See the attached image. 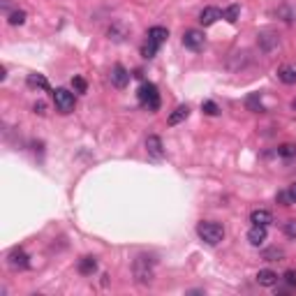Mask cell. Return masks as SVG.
I'll use <instances>...</instances> for the list:
<instances>
[{
  "instance_id": "obj_21",
  "label": "cell",
  "mask_w": 296,
  "mask_h": 296,
  "mask_svg": "<svg viewBox=\"0 0 296 296\" xmlns=\"http://www.w3.org/2000/svg\"><path fill=\"white\" fill-rule=\"evenodd\" d=\"M7 21H10V26H23L26 23V12L23 10H14L7 14Z\"/></svg>"
},
{
  "instance_id": "obj_31",
  "label": "cell",
  "mask_w": 296,
  "mask_h": 296,
  "mask_svg": "<svg viewBox=\"0 0 296 296\" xmlns=\"http://www.w3.org/2000/svg\"><path fill=\"white\" fill-rule=\"evenodd\" d=\"M33 111H35V114H39V116H44V114H46V105L39 100V102H35V105H33Z\"/></svg>"
},
{
  "instance_id": "obj_17",
  "label": "cell",
  "mask_w": 296,
  "mask_h": 296,
  "mask_svg": "<svg viewBox=\"0 0 296 296\" xmlns=\"http://www.w3.org/2000/svg\"><path fill=\"white\" fill-rule=\"evenodd\" d=\"M245 109L253 111V114H262V111H266V109H264V105H262L259 93H250V95H248V97H245Z\"/></svg>"
},
{
  "instance_id": "obj_27",
  "label": "cell",
  "mask_w": 296,
  "mask_h": 296,
  "mask_svg": "<svg viewBox=\"0 0 296 296\" xmlns=\"http://www.w3.org/2000/svg\"><path fill=\"white\" fill-rule=\"evenodd\" d=\"M275 202H278V204H282V206H291L289 190H282V192H278V197H275Z\"/></svg>"
},
{
  "instance_id": "obj_24",
  "label": "cell",
  "mask_w": 296,
  "mask_h": 296,
  "mask_svg": "<svg viewBox=\"0 0 296 296\" xmlns=\"http://www.w3.org/2000/svg\"><path fill=\"white\" fill-rule=\"evenodd\" d=\"M155 54H158V44H153V42H148L146 39V44L141 46V56L151 61V58H155Z\"/></svg>"
},
{
  "instance_id": "obj_19",
  "label": "cell",
  "mask_w": 296,
  "mask_h": 296,
  "mask_svg": "<svg viewBox=\"0 0 296 296\" xmlns=\"http://www.w3.org/2000/svg\"><path fill=\"white\" fill-rule=\"evenodd\" d=\"M26 83L30 88H39V90H49V81H46V77L44 74H28V79H26Z\"/></svg>"
},
{
  "instance_id": "obj_1",
  "label": "cell",
  "mask_w": 296,
  "mask_h": 296,
  "mask_svg": "<svg viewBox=\"0 0 296 296\" xmlns=\"http://www.w3.org/2000/svg\"><path fill=\"white\" fill-rule=\"evenodd\" d=\"M132 273L139 285H151L155 278V259L151 255H139L132 264Z\"/></svg>"
},
{
  "instance_id": "obj_22",
  "label": "cell",
  "mask_w": 296,
  "mask_h": 296,
  "mask_svg": "<svg viewBox=\"0 0 296 296\" xmlns=\"http://www.w3.org/2000/svg\"><path fill=\"white\" fill-rule=\"evenodd\" d=\"M238 14H241V7H238V5H229L225 12H222V19H227L229 23H236V21H238Z\"/></svg>"
},
{
  "instance_id": "obj_13",
  "label": "cell",
  "mask_w": 296,
  "mask_h": 296,
  "mask_svg": "<svg viewBox=\"0 0 296 296\" xmlns=\"http://www.w3.org/2000/svg\"><path fill=\"white\" fill-rule=\"evenodd\" d=\"M148 42H153V44H162V42H167V37H169V30L167 28H162V26H153V28H148Z\"/></svg>"
},
{
  "instance_id": "obj_14",
  "label": "cell",
  "mask_w": 296,
  "mask_h": 296,
  "mask_svg": "<svg viewBox=\"0 0 296 296\" xmlns=\"http://www.w3.org/2000/svg\"><path fill=\"white\" fill-rule=\"evenodd\" d=\"M278 79L282 83H296V63H287L278 70Z\"/></svg>"
},
{
  "instance_id": "obj_18",
  "label": "cell",
  "mask_w": 296,
  "mask_h": 296,
  "mask_svg": "<svg viewBox=\"0 0 296 296\" xmlns=\"http://www.w3.org/2000/svg\"><path fill=\"white\" fill-rule=\"evenodd\" d=\"M97 271V262L95 257H81L79 259V273L81 275H93Z\"/></svg>"
},
{
  "instance_id": "obj_26",
  "label": "cell",
  "mask_w": 296,
  "mask_h": 296,
  "mask_svg": "<svg viewBox=\"0 0 296 296\" xmlns=\"http://www.w3.org/2000/svg\"><path fill=\"white\" fill-rule=\"evenodd\" d=\"M202 111L206 116H218L220 114V109H218V105L215 102H211V100H206V102H202Z\"/></svg>"
},
{
  "instance_id": "obj_4",
  "label": "cell",
  "mask_w": 296,
  "mask_h": 296,
  "mask_svg": "<svg viewBox=\"0 0 296 296\" xmlns=\"http://www.w3.org/2000/svg\"><path fill=\"white\" fill-rule=\"evenodd\" d=\"M54 102H56V109L61 111V114H72V111H74V105H77L74 93H70L67 88H56Z\"/></svg>"
},
{
  "instance_id": "obj_33",
  "label": "cell",
  "mask_w": 296,
  "mask_h": 296,
  "mask_svg": "<svg viewBox=\"0 0 296 296\" xmlns=\"http://www.w3.org/2000/svg\"><path fill=\"white\" fill-rule=\"evenodd\" d=\"M10 0H3V12H10Z\"/></svg>"
},
{
  "instance_id": "obj_28",
  "label": "cell",
  "mask_w": 296,
  "mask_h": 296,
  "mask_svg": "<svg viewBox=\"0 0 296 296\" xmlns=\"http://www.w3.org/2000/svg\"><path fill=\"white\" fill-rule=\"evenodd\" d=\"M72 86H74V90H77V93H86V81H83L81 77H74L72 79Z\"/></svg>"
},
{
  "instance_id": "obj_8",
  "label": "cell",
  "mask_w": 296,
  "mask_h": 296,
  "mask_svg": "<svg viewBox=\"0 0 296 296\" xmlns=\"http://www.w3.org/2000/svg\"><path fill=\"white\" fill-rule=\"evenodd\" d=\"M111 83L116 88H125L130 83V72L123 65H114V70H111Z\"/></svg>"
},
{
  "instance_id": "obj_5",
  "label": "cell",
  "mask_w": 296,
  "mask_h": 296,
  "mask_svg": "<svg viewBox=\"0 0 296 296\" xmlns=\"http://www.w3.org/2000/svg\"><path fill=\"white\" fill-rule=\"evenodd\" d=\"M28 259H30V257L23 253L21 248H14V250L7 255V264H10V269H12V271H26V269H28V264H30Z\"/></svg>"
},
{
  "instance_id": "obj_12",
  "label": "cell",
  "mask_w": 296,
  "mask_h": 296,
  "mask_svg": "<svg viewBox=\"0 0 296 296\" xmlns=\"http://www.w3.org/2000/svg\"><path fill=\"white\" fill-rule=\"evenodd\" d=\"M107 35H109L111 42H123V39L127 37V26L121 21H116L109 26V30H107Z\"/></svg>"
},
{
  "instance_id": "obj_34",
  "label": "cell",
  "mask_w": 296,
  "mask_h": 296,
  "mask_svg": "<svg viewBox=\"0 0 296 296\" xmlns=\"http://www.w3.org/2000/svg\"><path fill=\"white\" fill-rule=\"evenodd\" d=\"M291 109H294V111H296V97H294V100H291Z\"/></svg>"
},
{
  "instance_id": "obj_29",
  "label": "cell",
  "mask_w": 296,
  "mask_h": 296,
  "mask_svg": "<svg viewBox=\"0 0 296 296\" xmlns=\"http://www.w3.org/2000/svg\"><path fill=\"white\" fill-rule=\"evenodd\" d=\"M285 234L289 238H296V220H287L285 222Z\"/></svg>"
},
{
  "instance_id": "obj_9",
  "label": "cell",
  "mask_w": 296,
  "mask_h": 296,
  "mask_svg": "<svg viewBox=\"0 0 296 296\" xmlns=\"http://www.w3.org/2000/svg\"><path fill=\"white\" fill-rule=\"evenodd\" d=\"M218 19H222V12H220L218 7H204V10L199 12V23H202V26H213Z\"/></svg>"
},
{
  "instance_id": "obj_15",
  "label": "cell",
  "mask_w": 296,
  "mask_h": 296,
  "mask_svg": "<svg viewBox=\"0 0 296 296\" xmlns=\"http://www.w3.org/2000/svg\"><path fill=\"white\" fill-rule=\"evenodd\" d=\"M187 116H190V107L187 105H181V107H176L174 111L169 114V125H178V123H183V121H187Z\"/></svg>"
},
{
  "instance_id": "obj_16",
  "label": "cell",
  "mask_w": 296,
  "mask_h": 296,
  "mask_svg": "<svg viewBox=\"0 0 296 296\" xmlns=\"http://www.w3.org/2000/svg\"><path fill=\"white\" fill-rule=\"evenodd\" d=\"M257 282L262 287H273V285H278V273L271 269H262L257 273Z\"/></svg>"
},
{
  "instance_id": "obj_30",
  "label": "cell",
  "mask_w": 296,
  "mask_h": 296,
  "mask_svg": "<svg viewBox=\"0 0 296 296\" xmlns=\"http://www.w3.org/2000/svg\"><path fill=\"white\" fill-rule=\"evenodd\" d=\"M282 278H285V282H287L289 287H296V271H291V269H289L285 275H282Z\"/></svg>"
},
{
  "instance_id": "obj_10",
  "label": "cell",
  "mask_w": 296,
  "mask_h": 296,
  "mask_svg": "<svg viewBox=\"0 0 296 296\" xmlns=\"http://www.w3.org/2000/svg\"><path fill=\"white\" fill-rule=\"evenodd\" d=\"M248 241H250V245H255V248L264 245V243H266V227L253 225L250 231H248Z\"/></svg>"
},
{
  "instance_id": "obj_11",
  "label": "cell",
  "mask_w": 296,
  "mask_h": 296,
  "mask_svg": "<svg viewBox=\"0 0 296 296\" xmlns=\"http://www.w3.org/2000/svg\"><path fill=\"white\" fill-rule=\"evenodd\" d=\"M250 222H253V225H259V227H269L271 222H273V215L266 209H257L250 213Z\"/></svg>"
},
{
  "instance_id": "obj_20",
  "label": "cell",
  "mask_w": 296,
  "mask_h": 296,
  "mask_svg": "<svg viewBox=\"0 0 296 296\" xmlns=\"http://www.w3.org/2000/svg\"><path fill=\"white\" fill-rule=\"evenodd\" d=\"M259 44H262L264 51H273L275 46L280 44V39L275 37L273 33H262V35H259Z\"/></svg>"
},
{
  "instance_id": "obj_3",
  "label": "cell",
  "mask_w": 296,
  "mask_h": 296,
  "mask_svg": "<svg viewBox=\"0 0 296 296\" xmlns=\"http://www.w3.org/2000/svg\"><path fill=\"white\" fill-rule=\"evenodd\" d=\"M197 234L204 243H209V245H218L222 238H225V229L222 225L218 222H199L197 225Z\"/></svg>"
},
{
  "instance_id": "obj_32",
  "label": "cell",
  "mask_w": 296,
  "mask_h": 296,
  "mask_svg": "<svg viewBox=\"0 0 296 296\" xmlns=\"http://www.w3.org/2000/svg\"><path fill=\"white\" fill-rule=\"evenodd\" d=\"M289 197H291V204H296V183L289 185Z\"/></svg>"
},
{
  "instance_id": "obj_6",
  "label": "cell",
  "mask_w": 296,
  "mask_h": 296,
  "mask_svg": "<svg viewBox=\"0 0 296 296\" xmlns=\"http://www.w3.org/2000/svg\"><path fill=\"white\" fill-rule=\"evenodd\" d=\"M183 44H185V49H190V51H199L204 46V33L190 28V30L183 33Z\"/></svg>"
},
{
  "instance_id": "obj_2",
  "label": "cell",
  "mask_w": 296,
  "mask_h": 296,
  "mask_svg": "<svg viewBox=\"0 0 296 296\" xmlns=\"http://www.w3.org/2000/svg\"><path fill=\"white\" fill-rule=\"evenodd\" d=\"M137 97L148 111H158L160 109V93H158V86L151 81H143L137 90Z\"/></svg>"
},
{
  "instance_id": "obj_7",
  "label": "cell",
  "mask_w": 296,
  "mask_h": 296,
  "mask_svg": "<svg viewBox=\"0 0 296 296\" xmlns=\"http://www.w3.org/2000/svg\"><path fill=\"white\" fill-rule=\"evenodd\" d=\"M146 151H148V155L155 160L165 158V146H162V139H160L158 134H151V137L146 139Z\"/></svg>"
},
{
  "instance_id": "obj_23",
  "label": "cell",
  "mask_w": 296,
  "mask_h": 296,
  "mask_svg": "<svg viewBox=\"0 0 296 296\" xmlns=\"http://www.w3.org/2000/svg\"><path fill=\"white\" fill-rule=\"evenodd\" d=\"M282 250H280V248H269V250H264L262 253V257L266 259V262H280V259H282Z\"/></svg>"
},
{
  "instance_id": "obj_25",
  "label": "cell",
  "mask_w": 296,
  "mask_h": 296,
  "mask_svg": "<svg viewBox=\"0 0 296 296\" xmlns=\"http://www.w3.org/2000/svg\"><path fill=\"white\" fill-rule=\"evenodd\" d=\"M278 155H282V158H294L296 143H282V146H278Z\"/></svg>"
}]
</instances>
